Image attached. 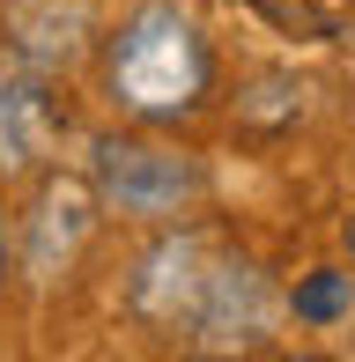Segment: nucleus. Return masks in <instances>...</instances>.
<instances>
[{
    "label": "nucleus",
    "mask_w": 355,
    "mask_h": 362,
    "mask_svg": "<svg viewBox=\"0 0 355 362\" xmlns=\"http://www.w3.org/2000/svg\"><path fill=\"white\" fill-rule=\"evenodd\" d=\"M0 274H8V207H0Z\"/></svg>",
    "instance_id": "nucleus-7"
},
{
    "label": "nucleus",
    "mask_w": 355,
    "mask_h": 362,
    "mask_svg": "<svg viewBox=\"0 0 355 362\" xmlns=\"http://www.w3.org/2000/svg\"><path fill=\"white\" fill-rule=\"evenodd\" d=\"M207 267H215V252H207V237H192V229L149 244V259H141V274H134V310L149 325H178V333H185L192 303H200V288H207Z\"/></svg>",
    "instance_id": "nucleus-4"
},
{
    "label": "nucleus",
    "mask_w": 355,
    "mask_h": 362,
    "mask_svg": "<svg viewBox=\"0 0 355 362\" xmlns=\"http://www.w3.org/2000/svg\"><path fill=\"white\" fill-rule=\"evenodd\" d=\"M207 81H215V52H207L200 23L170 0H141L104 37V96L141 126L192 119L207 104Z\"/></svg>",
    "instance_id": "nucleus-1"
},
{
    "label": "nucleus",
    "mask_w": 355,
    "mask_h": 362,
    "mask_svg": "<svg viewBox=\"0 0 355 362\" xmlns=\"http://www.w3.org/2000/svg\"><path fill=\"white\" fill-rule=\"evenodd\" d=\"M89 192L96 207L134 222H178L185 207H200L207 163L192 148H170L156 134H104L89 148Z\"/></svg>",
    "instance_id": "nucleus-2"
},
{
    "label": "nucleus",
    "mask_w": 355,
    "mask_h": 362,
    "mask_svg": "<svg viewBox=\"0 0 355 362\" xmlns=\"http://www.w3.org/2000/svg\"><path fill=\"white\" fill-rule=\"evenodd\" d=\"M274 318H281V296H274L267 274L252 267V259H215L200 303H192V318H185V340H192V348H215V355L267 348Z\"/></svg>",
    "instance_id": "nucleus-3"
},
{
    "label": "nucleus",
    "mask_w": 355,
    "mask_h": 362,
    "mask_svg": "<svg viewBox=\"0 0 355 362\" xmlns=\"http://www.w3.org/2000/svg\"><path fill=\"white\" fill-rule=\"evenodd\" d=\"M348 252H355V222H348Z\"/></svg>",
    "instance_id": "nucleus-8"
},
{
    "label": "nucleus",
    "mask_w": 355,
    "mask_h": 362,
    "mask_svg": "<svg viewBox=\"0 0 355 362\" xmlns=\"http://www.w3.org/2000/svg\"><path fill=\"white\" fill-rule=\"evenodd\" d=\"M348 303H355V274H333V267L303 274V281H296V296H289V310H296L303 325H333Z\"/></svg>",
    "instance_id": "nucleus-6"
},
{
    "label": "nucleus",
    "mask_w": 355,
    "mask_h": 362,
    "mask_svg": "<svg viewBox=\"0 0 355 362\" xmlns=\"http://www.w3.org/2000/svg\"><path fill=\"white\" fill-rule=\"evenodd\" d=\"M59 134V104L30 67H0V170H30Z\"/></svg>",
    "instance_id": "nucleus-5"
}]
</instances>
